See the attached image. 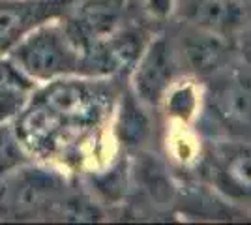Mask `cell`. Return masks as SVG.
<instances>
[{
  "label": "cell",
  "mask_w": 251,
  "mask_h": 225,
  "mask_svg": "<svg viewBox=\"0 0 251 225\" xmlns=\"http://www.w3.org/2000/svg\"><path fill=\"white\" fill-rule=\"evenodd\" d=\"M147 6L154 15H167L173 6V0H147Z\"/></svg>",
  "instance_id": "obj_12"
},
{
  "label": "cell",
  "mask_w": 251,
  "mask_h": 225,
  "mask_svg": "<svg viewBox=\"0 0 251 225\" xmlns=\"http://www.w3.org/2000/svg\"><path fill=\"white\" fill-rule=\"evenodd\" d=\"M189 17L210 32H229L244 25L246 6L238 0H191Z\"/></svg>",
  "instance_id": "obj_6"
},
{
  "label": "cell",
  "mask_w": 251,
  "mask_h": 225,
  "mask_svg": "<svg viewBox=\"0 0 251 225\" xmlns=\"http://www.w3.org/2000/svg\"><path fill=\"white\" fill-rule=\"evenodd\" d=\"M214 111L230 128H251V86L242 81L220 86L214 92Z\"/></svg>",
  "instance_id": "obj_7"
},
{
  "label": "cell",
  "mask_w": 251,
  "mask_h": 225,
  "mask_svg": "<svg viewBox=\"0 0 251 225\" xmlns=\"http://www.w3.org/2000/svg\"><path fill=\"white\" fill-rule=\"evenodd\" d=\"M8 56L36 85L83 75V49L68 32L62 17L36 26Z\"/></svg>",
  "instance_id": "obj_2"
},
{
  "label": "cell",
  "mask_w": 251,
  "mask_h": 225,
  "mask_svg": "<svg viewBox=\"0 0 251 225\" xmlns=\"http://www.w3.org/2000/svg\"><path fill=\"white\" fill-rule=\"evenodd\" d=\"M169 107L175 115H180V117H188L189 113L195 107V100H193V92L189 88H184V90H178L171 96V101H169Z\"/></svg>",
  "instance_id": "obj_11"
},
{
  "label": "cell",
  "mask_w": 251,
  "mask_h": 225,
  "mask_svg": "<svg viewBox=\"0 0 251 225\" xmlns=\"http://www.w3.org/2000/svg\"><path fill=\"white\" fill-rule=\"evenodd\" d=\"M223 173L230 182L244 192H251V150L238 149L223 161Z\"/></svg>",
  "instance_id": "obj_10"
},
{
  "label": "cell",
  "mask_w": 251,
  "mask_h": 225,
  "mask_svg": "<svg viewBox=\"0 0 251 225\" xmlns=\"http://www.w3.org/2000/svg\"><path fill=\"white\" fill-rule=\"evenodd\" d=\"M36 88L38 85L13 64L10 56L0 58V126L17 117Z\"/></svg>",
  "instance_id": "obj_5"
},
{
  "label": "cell",
  "mask_w": 251,
  "mask_h": 225,
  "mask_svg": "<svg viewBox=\"0 0 251 225\" xmlns=\"http://www.w3.org/2000/svg\"><path fill=\"white\" fill-rule=\"evenodd\" d=\"M141 103V101H139ZM137 98L131 94H126L120 103V111L116 117V135L127 147H139L147 139L150 131L148 117L139 107Z\"/></svg>",
  "instance_id": "obj_9"
},
{
  "label": "cell",
  "mask_w": 251,
  "mask_h": 225,
  "mask_svg": "<svg viewBox=\"0 0 251 225\" xmlns=\"http://www.w3.org/2000/svg\"><path fill=\"white\" fill-rule=\"evenodd\" d=\"M173 77V56L169 43L157 38L143 49L133 70V96L147 105H157Z\"/></svg>",
  "instance_id": "obj_4"
},
{
  "label": "cell",
  "mask_w": 251,
  "mask_h": 225,
  "mask_svg": "<svg viewBox=\"0 0 251 225\" xmlns=\"http://www.w3.org/2000/svg\"><path fill=\"white\" fill-rule=\"evenodd\" d=\"M75 0H0V58L43 23L60 19Z\"/></svg>",
  "instance_id": "obj_3"
},
{
  "label": "cell",
  "mask_w": 251,
  "mask_h": 225,
  "mask_svg": "<svg viewBox=\"0 0 251 225\" xmlns=\"http://www.w3.org/2000/svg\"><path fill=\"white\" fill-rule=\"evenodd\" d=\"M64 173L49 163L28 160L0 175L2 220H54L66 192Z\"/></svg>",
  "instance_id": "obj_1"
},
{
  "label": "cell",
  "mask_w": 251,
  "mask_h": 225,
  "mask_svg": "<svg viewBox=\"0 0 251 225\" xmlns=\"http://www.w3.org/2000/svg\"><path fill=\"white\" fill-rule=\"evenodd\" d=\"M184 53L197 74H214L227 56V45L210 30H199L186 36Z\"/></svg>",
  "instance_id": "obj_8"
}]
</instances>
